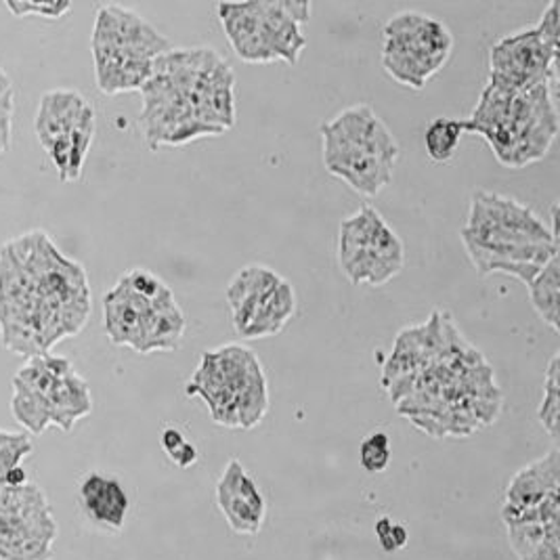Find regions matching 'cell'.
<instances>
[{"label":"cell","instance_id":"1","mask_svg":"<svg viewBox=\"0 0 560 560\" xmlns=\"http://www.w3.org/2000/svg\"><path fill=\"white\" fill-rule=\"evenodd\" d=\"M557 97L550 84L529 91H506L487 84L481 102L464 120V132L481 135L502 164L523 168L541 160L557 139Z\"/></svg>","mask_w":560,"mask_h":560},{"label":"cell","instance_id":"2","mask_svg":"<svg viewBox=\"0 0 560 560\" xmlns=\"http://www.w3.org/2000/svg\"><path fill=\"white\" fill-rule=\"evenodd\" d=\"M452 47V32L443 22L404 11L384 26V70L397 82L420 91L445 66Z\"/></svg>","mask_w":560,"mask_h":560},{"label":"cell","instance_id":"3","mask_svg":"<svg viewBox=\"0 0 560 560\" xmlns=\"http://www.w3.org/2000/svg\"><path fill=\"white\" fill-rule=\"evenodd\" d=\"M57 521L34 483L0 487V560H51Z\"/></svg>","mask_w":560,"mask_h":560},{"label":"cell","instance_id":"4","mask_svg":"<svg viewBox=\"0 0 560 560\" xmlns=\"http://www.w3.org/2000/svg\"><path fill=\"white\" fill-rule=\"evenodd\" d=\"M260 378H265V374L253 351L228 345L219 351L205 353L185 390L189 397L198 395L205 399L217 424L240 429V399L246 388Z\"/></svg>","mask_w":560,"mask_h":560},{"label":"cell","instance_id":"5","mask_svg":"<svg viewBox=\"0 0 560 560\" xmlns=\"http://www.w3.org/2000/svg\"><path fill=\"white\" fill-rule=\"evenodd\" d=\"M559 206L552 208V230L535 214L532 208L514 198L491 191H477L472 196L468 221L459 235L487 242L514 244H546L559 246Z\"/></svg>","mask_w":560,"mask_h":560},{"label":"cell","instance_id":"6","mask_svg":"<svg viewBox=\"0 0 560 560\" xmlns=\"http://www.w3.org/2000/svg\"><path fill=\"white\" fill-rule=\"evenodd\" d=\"M489 66V84L506 91L559 82V49L548 45L535 27L500 38L491 47Z\"/></svg>","mask_w":560,"mask_h":560},{"label":"cell","instance_id":"7","mask_svg":"<svg viewBox=\"0 0 560 560\" xmlns=\"http://www.w3.org/2000/svg\"><path fill=\"white\" fill-rule=\"evenodd\" d=\"M324 139V164L334 177L342 178L357 194L374 198L393 180L390 162L372 153L363 152L334 132L328 125L322 127Z\"/></svg>","mask_w":560,"mask_h":560},{"label":"cell","instance_id":"8","mask_svg":"<svg viewBox=\"0 0 560 560\" xmlns=\"http://www.w3.org/2000/svg\"><path fill=\"white\" fill-rule=\"evenodd\" d=\"M464 248L481 276L506 273L525 285L535 280L541 267L559 255V246L546 244H514V242H487L462 235Z\"/></svg>","mask_w":560,"mask_h":560},{"label":"cell","instance_id":"9","mask_svg":"<svg viewBox=\"0 0 560 560\" xmlns=\"http://www.w3.org/2000/svg\"><path fill=\"white\" fill-rule=\"evenodd\" d=\"M91 45L112 47L150 61L171 51V43L160 36L158 30H153L135 11L118 4H107L97 11Z\"/></svg>","mask_w":560,"mask_h":560},{"label":"cell","instance_id":"10","mask_svg":"<svg viewBox=\"0 0 560 560\" xmlns=\"http://www.w3.org/2000/svg\"><path fill=\"white\" fill-rule=\"evenodd\" d=\"M217 504L231 532L240 535L260 534L267 518V502L255 479L240 459H231L217 483Z\"/></svg>","mask_w":560,"mask_h":560},{"label":"cell","instance_id":"11","mask_svg":"<svg viewBox=\"0 0 560 560\" xmlns=\"http://www.w3.org/2000/svg\"><path fill=\"white\" fill-rule=\"evenodd\" d=\"M175 299L168 294L160 301H148L132 292L122 281H118L103 299V317H105V331L114 345L130 347L132 351L141 353L143 342V326L153 308L166 301Z\"/></svg>","mask_w":560,"mask_h":560},{"label":"cell","instance_id":"12","mask_svg":"<svg viewBox=\"0 0 560 560\" xmlns=\"http://www.w3.org/2000/svg\"><path fill=\"white\" fill-rule=\"evenodd\" d=\"M340 269L353 283L383 285L386 281L397 278L406 265V248L399 235L384 225L376 242L353 255L338 258Z\"/></svg>","mask_w":560,"mask_h":560},{"label":"cell","instance_id":"13","mask_svg":"<svg viewBox=\"0 0 560 560\" xmlns=\"http://www.w3.org/2000/svg\"><path fill=\"white\" fill-rule=\"evenodd\" d=\"M328 127L359 150L372 153L390 164H395L399 158L397 139L368 103H357L342 109L328 122Z\"/></svg>","mask_w":560,"mask_h":560},{"label":"cell","instance_id":"14","mask_svg":"<svg viewBox=\"0 0 560 560\" xmlns=\"http://www.w3.org/2000/svg\"><path fill=\"white\" fill-rule=\"evenodd\" d=\"M78 498L84 514L95 525L112 532H120L125 527L130 500L127 489L116 477L103 472H89L80 483Z\"/></svg>","mask_w":560,"mask_h":560},{"label":"cell","instance_id":"15","mask_svg":"<svg viewBox=\"0 0 560 560\" xmlns=\"http://www.w3.org/2000/svg\"><path fill=\"white\" fill-rule=\"evenodd\" d=\"M219 20L230 38L231 47L242 61L248 63H271L276 61L260 32L258 2H223L217 7Z\"/></svg>","mask_w":560,"mask_h":560},{"label":"cell","instance_id":"16","mask_svg":"<svg viewBox=\"0 0 560 560\" xmlns=\"http://www.w3.org/2000/svg\"><path fill=\"white\" fill-rule=\"evenodd\" d=\"M557 493H560V454L559 450H552L512 477L506 487L504 510L521 512L535 509Z\"/></svg>","mask_w":560,"mask_h":560},{"label":"cell","instance_id":"17","mask_svg":"<svg viewBox=\"0 0 560 560\" xmlns=\"http://www.w3.org/2000/svg\"><path fill=\"white\" fill-rule=\"evenodd\" d=\"M86 107L89 103L78 91H70V89L47 91L40 97L36 122H34L40 145L49 150L52 143L61 139H70L72 130L77 128Z\"/></svg>","mask_w":560,"mask_h":560},{"label":"cell","instance_id":"18","mask_svg":"<svg viewBox=\"0 0 560 560\" xmlns=\"http://www.w3.org/2000/svg\"><path fill=\"white\" fill-rule=\"evenodd\" d=\"M91 47H93V59H95L97 86L105 95L141 91L152 78L153 61L150 59H139L102 45H91Z\"/></svg>","mask_w":560,"mask_h":560},{"label":"cell","instance_id":"19","mask_svg":"<svg viewBox=\"0 0 560 560\" xmlns=\"http://www.w3.org/2000/svg\"><path fill=\"white\" fill-rule=\"evenodd\" d=\"M281 278L262 265H248L230 281L225 299L233 313V328L242 334L255 315L256 306L280 283Z\"/></svg>","mask_w":560,"mask_h":560},{"label":"cell","instance_id":"20","mask_svg":"<svg viewBox=\"0 0 560 560\" xmlns=\"http://www.w3.org/2000/svg\"><path fill=\"white\" fill-rule=\"evenodd\" d=\"M260 32L276 61L296 63L306 47L305 34L285 11L283 2H258Z\"/></svg>","mask_w":560,"mask_h":560},{"label":"cell","instance_id":"21","mask_svg":"<svg viewBox=\"0 0 560 560\" xmlns=\"http://www.w3.org/2000/svg\"><path fill=\"white\" fill-rule=\"evenodd\" d=\"M47 406L51 413V424L70 433L80 418L89 416L93 409L91 390L84 378H80L74 368L68 370L47 395Z\"/></svg>","mask_w":560,"mask_h":560},{"label":"cell","instance_id":"22","mask_svg":"<svg viewBox=\"0 0 560 560\" xmlns=\"http://www.w3.org/2000/svg\"><path fill=\"white\" fill-rule=\"evenodd\" d=\"M296 311L294 288L281 280L256 306L255 315L240 336L244 338H267L280 334Z\"/></svg>","mask_w":560,"mask_h":560},{"label":"cell","instance_id":"23","mask_svg":"<svg viewBox=\"0 0 560 560\" xmlns=\"http://www.w3.org/2000/svg\"><path fill=\"white\" fill-rule=\"evenodd\" d=\"M185 334V315L175 299L155 306L143 326L141 355L153 351H175Z\"/></svg>","mask_w":560,"mask_h":560},{"label":"cell","instance_id":"24","mask_svg":"<svg viewBox=\"0 0 560 560\" xmlns=\"http://www.w3.org/2000/svg\"><path fill=\"white\" fill-rule=\"evenodd\" d=\"M529 299L534 305L537 315L552 328L560 330L559 324V290H560V269L559 255L552 256L541 271L535 276L532 283H527Z\"/></svg>","mask_w":560,"mask_h":560},{"label":"cell","instance_id":"25","mask_svg":"<svg viewBox=\"0 0 560 560\" xmlns=\"http://www.w3.org/2000/svg\"><path fill=\"white\" fill-rule=\"evenodd\" d=\"M509 539L518 560H529L548 541H560V523L506 525Z\"/></svg>","mask_w":560,"mask_h":560},{"label":"cell","instance_id":"26","mask_svg":"<svg viewBox=\"0 0 560 560\" xmlns=\"http://www.w3.org/2000/svg\"><path fill=\"white\" fill-rule=\"evenodd\" d=\"M464 135V120L458 118H434L424 132V148L434 162H450L458 152L459 139Z\"/></svg>","mask_w":560,"mask_h":560},{"label":"cell","instance_id":"27","mask_svg":"<svg viewBox=\"0 0 560 560\" xmlns=\"http://www.w3.org/2000/svg\"><path fill=\"white\" fill-rule=\"evenodd\" d=\"M11 411L15 420L32 434H43L51 427V413L47 408V401L36 397L20 384H13Z\"/></svg>","mask_w":560,"mask_h":560},{"label":"cell","instance_id":"28","mask_svg":"<svg viewBox=\"0 0 560 560\" xmlns=\"http://www.w3.org/2000/svg\"><path fill=\"white\" fill-rule=\"evenodd\" d=\"M559 363L560 355L550 359L546 378H544V397L537 409V418L544 427V431L550 434L555 441H559L560 390H559Z\"/></svg>","mask_w":560,"mask_h":560},{"label":"cell","instance_id":"29","mask_svg":"<svg viewBox=\"0 0 560 560\" xmlns=\"http://www.w3.org/2000/svg\"><path fill=\"white\" fill-rule=\"evenodd\" d=\"M95 137V109L89 105L82 114L80 122L70 135V168H68V180H77L82 175L86 155L91 150Z\"/></svg>","mask_w":560,"mask_h":560},{"label":"cell","instance_id":"30","mask_svg":"<svg viewBox=\"0 0 560 560\" xmlns=\"http://www.w3.org/2000/svg\"><path fill=\"white\" fill-rule=\"evenodd\" d=\"M359 464L370 475L384 472L390 464V436L384 431L368 434L359 445Z\"/></svg>","mask_w":560,"mask_h":560},{"label":"cell","instance_id":"31","mask_svg":"<svg viewBox=\"0 0 560 560\" xmlns=\"http://www.w3.org/2000/svg\"><path fill=\"white\" fill-rule=\"evenodd\" d=\"M34 452V443L24 433L0 431V487H4V477L20 468L26 456Z\"/></svg>","mask_w":560,"mask_h":560},{"label":"cell","instance_id":"32","mask_svg":"<svg viewBox=\"0 0 560 560\" xmlns=\"http://www.w3.org/2000/svg\"><path fill=\"white\" fill-rule=\"evenodd\" d=\"M160 443L168 459L178 468H191L198 462V447L191 441H187L185 434L175 427H168L162 431Z\"/></svg>","mask_w":560,"mask_h":560},{"label":"cell","instance_id":"33","mask_svg":"<svg viewBox=\"0 0 560 560\" xmlns=\"http://www.w3.org/2000/svg\"><path fill=\"white\" fill-rule=\"evenodd\" d=\"M374 534H376V539L381 541L386 555L399 552L409 544L408 527L404 523H395L390 516H381L374 523Z\"/></svg>","mask_w":560,"mask_h":560},{"label":"cell","instance_id":"34","mask_svg":"<svg viewBox=\"0 0 560 560\" xmlns=\"http://www.w3.org/2000/svg\"><path fill=\"white\" fill-rule=\"evenodd\" d=\"M4 7L15 15V18H26V15H43L47 20H59L63 18L70 9L72 2H13L7 0Z\"/></svg>","mask_w":560,"mask_h":560},{"label":"cell","instance_id":"35","mask_svg":"<svg viewBox=\"0 0 560 560\" xmlns=\"http://www.w3.org/2000/svg\"><path fill=\"white\" fill-rule=\"evenodd\" d=\"M535 30L541 34V38L548 45L559 49V2H550L548 4V9L544 11V15H541V20H539V24L535 26Z\"/></svg>","mask_w":560,"mask_h":560},{"label":"cell","instance_id":"36","mask_svg":"<svg viewBox=\"0 0 560 560\" xmlns=\"http://www.w3.org/2000/svg\"><path fill=\"white\" fill-rule=\"evenodd\" d=\"M285 11L290 13V18L296 22V24H305L311 15V4L308 2H283Z\"/></svg>","mask_w":560,"mask_h":560}]
</instances>
